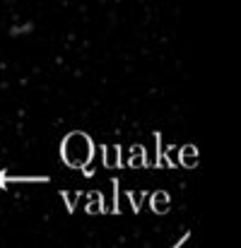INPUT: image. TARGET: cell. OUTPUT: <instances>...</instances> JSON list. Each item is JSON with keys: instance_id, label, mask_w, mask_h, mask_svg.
<instances>
[{"instance_id": "cell-1", "label": "cell", "mask_w": 241, "mask_h": 248, "mask_svg": "<svg viewBox=\"0 0 241 248\" xmlns=\"http://www.w3.org/2000/svg\"><path fill=\"white\" fill-rule=\"evenodd\" d=\"M61 157L70 169H84L94 157V142L87 133L75 130L70 135H65L63 145H61Z\"/></svg>"}, {"instance_id": "cell-2", "label": "cell", "mask_w": 241, "mask_h": 248, "mask_svg": "<svg viewBox=\"0 0 241 248\" xmlns=\"http://www.w3.org/2000/svg\"><path fill=\"white\" fill-rule=\"evenodd\" d=\"M181 164L186 166V169H193V166L198 164V150L193 145H186L181 150Z\"/></svg>"}, {"instance_id": "cell-3", "label": "cell", "mask_w": 241, "mask_h": 248, "mask_svg": "<svg viewBox=\"0 0 241 248\" xmlns=\"http://www.w3.org/2000/svg\"><path fill=\"white\" fill-rule=\"evenodd\" d=\"M152 207H155V212H166V207H169V195L166 193H157L155 198H152Z\"/></svg>"}, {"instance_id": "cell-4", "label": "cell", "mask_w": 241, "mask_h": 248, "mask_svg": "<svg viewBox=\"0 0 241 248\" xmlns=\"http://www.w3.org/2000/svg\"><path fill=\"white\" fill-rule=\"evenodd\" d=\"M130 164H133V166H135V164H138V166H143V164H145V162H143V150H140V147H138V157L133 155V159H130Z\"/></svg>"}]
</instances>
